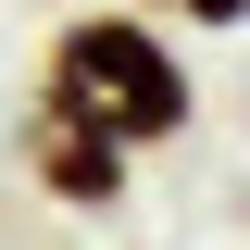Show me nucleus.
Listing matches in <instances>:
<instances>
[{
	"label": "nucleus",
	"mask_w": 250,
	"mask_h": 250,
	"mask_svg": "<svg viewBox=\"0 0 250 250\" xmlns=\"http://www.w3.org/2000/svg\"><path fill=\"white\" fill-rule=\"evenodd\" d=\"M175 13H188L200 38H238V25H250V0H175Z\"/></svg>",
	"instance_id": "nucleus-3"
},
{
	"label": "nucleus",
	"mask_w": 250,
	"mask_h": 250,
	"mask_svg": "<svg viewBox=\"0 0 250 250\" xmlns=\"http://www.w3.org/2000/svg\"><path fill=\"white\" fill-rule=\"evenodd\" d=\"M138 13H175V0H138Z\"/></svg>",
	"instance_id": "nucleus-4"
},
{
	"label": "nucleus",
	"mask_w": 250,
	"mask_h": 250,
	"mask_svg": "<svg viewBox=\"0 0 250 250\" xmlns=\"http://www.w3.org/2000/svg\"><path fill=\"white\" fill-rule=\"evenodd\" d=\"M13 163H25V175H38V200H62V213H113V200H125V175H138V150H113L100 125L50 113V100H25Z\"/></svg>",
	"instance_id": "nucleus-2"
},
{
	"label": "nucleus",
	"mask_w": 250,
	"mask_h": 250,
	"mask_svg": "<svg viewBox=\"0 0 250 250\" xmlns=\"http://www.w3.org/2000/svg\"><path fill=\"white\" fill-rule=\"evenodd\" d=\"M38 100L75 125H100L113 150H175L188 125H200V75L188 50L150 25V13H75L38 62Z\"/></svg>",
	"instance_id": "nucleus-1"
}]
</instances>
